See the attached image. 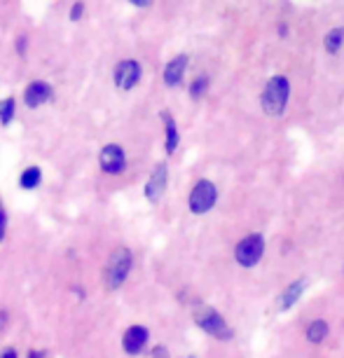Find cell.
<instances>
[{"instance_id":"obj_1","label":"cell","mask_w":344,"mask_h":358,"mask_svg":"<svg viewBox=\"0 0 344 358\" xmlns=\"http://www.w3.org/2000/svg\"><path fill=\"white\" fill-rule=\"evenodd\" d=\"M291 92H293V85L288 76H272L265 83L260 92V106H262V113L269 115V117H281L286 113L288 103H291Z\"/></svg>"},{"instance_id":"obj_2","label":"cell","mask_w":344,"mask_h":358,"mask_svg":"<svg viewBox=\"0 0 344 358\" xmlns=\"http://www.w3.org/2000/svg\"><path fill=\"white\" fill-rule=\"evenodd\" d=\"M134 267V253L127 246H117L108 255V262L103 267V283L108 290H117L124 286L127 276Z\"/></svg>"},{"instance_id":"obj_3","label":"cell","mask_w":344,"mask_h":358,"mask_svg":"<svg viewBox=\"0 0 344 358\" xmlns=\"http://www.w3.org/2000/svg\"><path fill=\"white\" fill-rule=\"evenodd\" d=\"M194 323H197L208 337H213V340H218V342L234 340V328L229 326L227 319L218 312V309H213L208 305H201L199 302L197 312H194Z\"/></svg>"},{"instance_id":"obj_4","label":"cell","mask_w":344,"mask_h":358,"mask_svg":"<svg viewBox=\"0 0 344 358\" xmlns=\"http://www.w3.org/2000/svg\"><path fill=\"white\" fill-rule=\"evenodd\" d=\"M267 251V241L260 232H251L234 244V262L241 269H255L265 258Z\"/></svg>"},{"instance_id":"obj_5","label":"cell","mask_w":344,"mask_h":358,"mask_svg":"<svg viewBox=\"0 0 344 358\" xmlns=\"http://www.w3.org/2000/svg\"><path fill=\"white\" fill-rule=\"evenodd\" d=\"M218 197H220L218 185L208 178H199L192 185L190 194H187V208H190L192 215H206L218 204Z\"/></svg>"},{"instance_id":"obj_6","label":"cell","mask_w":344,"mask_h":358,"mask_svg":"<svg viewBox=\"0 0 344 358\" xmlns=\"http://www.w3.org/2000/svg\"><path fill=\"white\" fill-rule=\"evenodd\" d=\"M143 80V66L136 59H122L113 71V83L120 92H131Z\"/></svg>"},{"instance_id":"obj_7","label":"cell","mask_w":344,"mask_h":358,"mask_svg":"<svg viewBox=\"0 0 344 358\" xmlns=\"http://www.w3.org/2000/svg\"><path fill=\"white\" fill-rule=\"evenodd\" d=\"M99 166L108 176H122L127 171V152L122 145L108 143L99 152Z\"/></svg>"},{"instance_id":"obj_8","label":"cell","mask_w":344,"mask_h":358,"mask_svg":"<svg viewBox=\"0 0 344 358\" xmlns=\"http://www.w3.org/2000/svg\"><path fill=\"white\" fill-rule=\"evenodd\" d=\"M166 185H169V166H166V162H159V164L152 169L150 178H148V183L143 187L145 199L150 201V204H157V201L164 197Z\"/></svg>"},{"instance_id":"obj_9","label":"cell","mask_w":344,"mask_h":358,"mask_svg":"<svg viewBox=\"0 0 344 358\" xmlns=\"http://www.w3.org/2000/svg\"><path fill=\"white\" fill-rule=\"evenodd\" d=\"M148 342H150V330L145 326H138V323H134L124 330L122 335V351L127 356H138L143 354Z\"/></svg>"},{"instance_id":"obj_10","label":"cell","mask_w":344,"mask_h":358,"mask_svg":"<svg viewBox=\"0 0 344 358\" xmlns=\"http://www.w3.org/2000/svg\"><path fill=\"white\" fill-rule=\"evenodd\" d=\"M187 64H190V57H187V54H176L171 62H166L164 71H162V80H164V85L169 90H176V87L183 85Z\"/></svg>"},{"instance_id":"obj_11","label":"cell","mask_w":344,"mask_h":358,"mask_svg":"<svg viewBox=\"0 0 344 358\" xmlns=\"http://www.w3.org/2000/svg\"><path fill=\"white\" fill-rule=\"evenodd\" d=\"M307 286H309L307 276H300V279L291 281L286 288L281 290V295L276 297V309H279V312H291V309L300 302V297L305 295Z\"/></svg>"},{"instance_id":"obj_12","label":"cell","mask_w":344,"mask_h":358,"mask_svg":"<svg viewBox=\"0 0 344 358\" xmlns=\"http://www.w3.org/2000/svg\"><path fill=\"white\" fill-rule=\"evenodd\" d=\"M52 96H54V90H52L50 83H45V80H33V83L26 85V90L22 94L26 108H40V106H45Z\"/></svg>"},{"instance_id":"obj_13","label":"cell","mask_w":344,"mask_h":358,"mask_svg":"<svg viewBox=\"0 0 344 358\" xmlns=\"http://www.w3.org/2000/svg\"><path fill=\"white\" fill-rule=\"evenodd\" d=\"M159 117H162V124H164V150H166V155H173L178 150V145H180L178 122L173 120V115L169 110H162Z\"/></svg>"},{"instance_id":"obj_14","label":"cell","mask_w":344,"mask_h":358,"mask_svg":"<svg viewBox=\"0 0 344 358\" xmlns=\"http://www.w3.org/2000/svg\"><path fill=\"white\" fill-rule=\"evenodd\" d=\"M330 335V323L326 319H314L312 323H307L305 328V340L309 344H321L326 342Z\"/></svg>"},{"instance_id":"obj_15","label":"cell","mask_w":344,"mask_h":358,"mask_svg":"<svg viewBox=\"0 0 344 358\" xmlns=\"http://www.w3.org/2000/svg\"><path fill=\"white\" fill-rule=\"evenodd\" d=\"M323 50L330 57H337L344 50V26H333L326 36H323Z\"/></svg>"},{"instance_id":"obj_16","label":"cell","mask_w":344,"mask_h":358,"mask_svg":"<svg viewBox=\"0 0 344 358\" xmlns=\"http://www.w3.org/2000/svg\"><path fill=\"white\" fill-rule=\"evenodd\" d=\"M43 183V169L40 166H26L22 173H19V187H22V190H36V187Z\"/></svg>"},{"instance_id":"obj_17","label":"cell","mask_w":344,"mask_h":358,"mask_svg":"<svg viewBox=\"0 0 344 358\" xmlns=\"http://www.w3.org/2000/svg\"><path fill=\"white\" fill-rule=\"evenodd\" d=\"M208 87H211V78H208V73H197V76L190 80V85H187V94H190L192 101H199L208 94Z\"/></svg>"},{"instance_id":"obj_18","label":"cell","mask_w":344,"mask_h":358,"mask_svg":"<svg viewBox=\"0 0 344 358\" xmlns=\"http://www.w3.org/2000/svg\"><path fill=\"white\" fill-rule=\"evenodd\" d=\"M15 115H17V101H15V96H8V99L0 101V124L8 127L12 120H15Z\"/></svg>"},{"instance_id":"obj_19","label":"cell","mask_w":344,"mask_h":358,"mask_svg":"<svg viewBox=\"0 0 344 358\" xmlns=\"http://www.w3.org/2000/svg\"><path fill=\"white\" fill-rule=\"evenodd\" d=\"M274 31H276V38H281V40H286L288 36H291V24L286 22V19H279L274 26Z\"/></svg>"},{"instance_id":"obj_20","label":"cell","mask_w":344,"mask_h":358,"mask_svg":"<svg viewBox=\"0 0 344 358\" xmlns=\"http://www.w3.org/2000/svg\"><path fill=\"white\" fill-rule=\"evenodd\" d=\"M5 234H8V211H5L3 201H0V244H3Z\"/></svg>"},{"instance_id":"obj_21","label":"cell","mask_w":344,"mask_h":358,"mask_svg":"<svg viewBox=\"0 0 344 358\" xmlns=\"http://www.w3.org/2000/svg\"><path fill=\"white\" fill-rule=\"evenodd\" d=\"M83 15H85V3H76L69 12V19L71 22H78V19H83Z\"/></svg>"},{"instance_id":"obj_22","label":"cell","mask_w":344,"mask_h":358,"mask_svg":"<svg viewBox=\"0 0 344 358\" xmlns=\"http://www.w3.org/2000/svg\"><path fill=\"white\" fill-rule=\"evenodd\" d=\"M150 358H171V354H169V349L164 344H155L150 349Z\"/></svg>"},{"instance_id":"obj_23","label":"cell","mask_w":344,"mask_h":358,"mask_svg":"<svg viewBox=\"0 0 344 358\" xmlns=\"http://www.w3.org/2000/svg\"><path fill=\"white\" fill-rule=\"evenodd\" d=\"M26 47H29V38H26V36H17V40H15V50H17L19 57H26Z\"/></svg>"},{"instance_id":"obj_24","label":"cell","mask_w":344,"mask_h":358,"mask_svg":"<svg viewBox=\"0 0 344 358\" xmlns=\"http://www.w3.org/2000/svg\"><path fill=\"white\" fill-rule=\"evenodd\" d=\"M8 326H10V312L0 307V333H3V330L8 328Z\"/></svg>"},{"instance_id":"obj_25","label":"cell","mask_w":344,"mask_h":358,"mask_svg":"<svg viewBox=\"0 0 344 358\" xmlns=\"http://www.w3.org/2000/svg\"><path fill=\"white\" fill-rule=\"evenodd\" d=\"M0 358H19V351L15 347H8V349L0 351Z\"/></svg>"},{"instance_id":"obj_26","label":"cell","mask_w":344,"mask_h":358,"mask_svg":"<svg viewBox=\"0 0 344 358\" xmlns=\"http://www.w3.org/2000/svg\"><path fill=\"white\" fill-rule=\"evenodd\" d=\"M26 358H45V351H40V349H31L29 354H26Z\"/></svg>"},{"instance_id":"obj_27","label":"cell","mask_w":344,"mask_h":358,"mask_svg":"<svg viewBox=\"0 0 344 358\" xmlns=\"http://www.w3.org/2000/svg\"><path fill=\"white\" fill-rule=\"evenodd\" d=\"M183 358H197V356H183Z\"/></svg>"}]
</instances>
